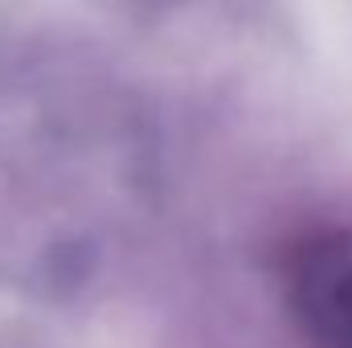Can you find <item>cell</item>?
<instances>
[{
	"label": "cell",
	"instance_id": "cell-1",
	"mask_svg": "<svg viewBox=\"0 0 352 348\" xmlns=\"http://www.w3.org/2000/svg\"><path fill=\"white\" fill-rule=\"evenodd\" d=\"M283 299L311 348H352V230L299 234L283 254Z\"/></svg>",
	"mask_w": 352,
	"mask_h": 348
}]
</instances>
